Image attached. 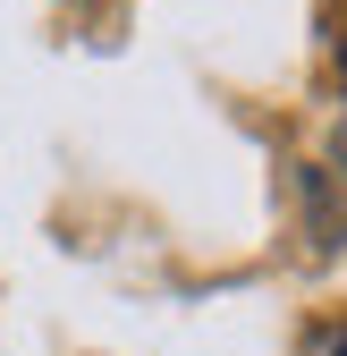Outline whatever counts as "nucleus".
I'll return each mask as SVG.
<instances>
[{
	"label": "nucleus",
	"instance_id": "obj_1",
	"mask_svg": "<svg viewBox=\"0 0 347 356\" xmlns=\"http://www.w3.org/2000/svg\"><path fill=\"white\" fill-rule=\"evenodd\" d=\"M314 356H347V323H330V331L314 339Z\"/></svg>",
	"mask_w": 347,
	"mask_h": 356
},
{
	"label": "nucleus",
	"instance_id": "obj_2",
	"mask_svg": "<svg viewBox=\"0 0 347 356\" xmlns=\"http://www.w3.org/2000/svg\"><path fill=\"white\" fill-rule=\"evenodd\" d=\"M330 161H339V178H347V111H339V127H330Z\"/></svg>",
	"mask_w": 347,
	"mask_h": 356
},
{
	"label": "nucleus",
	"instance_id": "obj_3",
	"mask_svg": "<svg viewBox=\"0 0 347 356\" xmlns=\"http://www.w3.org/2000/svg\"><path fill=\"white\" fill-rule=\"evenodd\" d=\"M339 76H347V34H339Z\"/></svg>",
	"mask_w": 347,
	"mask_h": 356
}]
</instances>
